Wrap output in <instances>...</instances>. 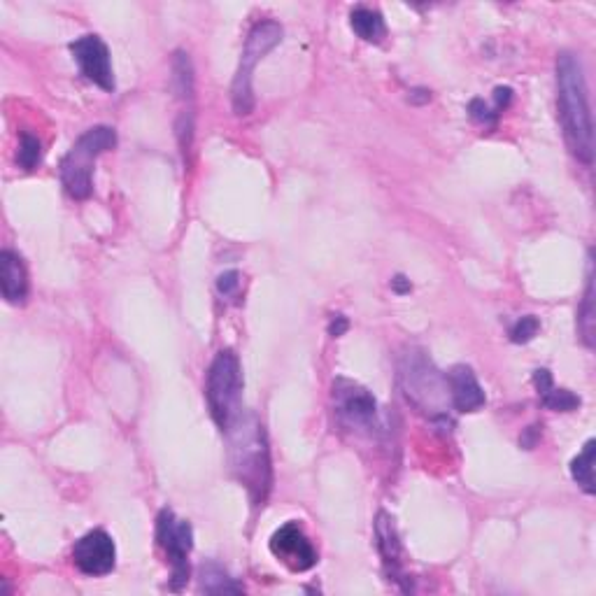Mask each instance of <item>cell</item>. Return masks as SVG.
<instances>
[{"label":"cell","instance_id":"cell-22","mask_svg":"<svg viewBox=\"0 0 596 596\" xmlns=\"http://www.w3.org/2000/svg\"><path fill=\"white\" fill-rule=\"evenodd\" d=\"M468 112H471L473 122L485 124V126H494L496 119H499V115H501V112L496 110V108H489V105L482 103L480 98H475V101H471V105H468Z\"/></svg>","mask_w":596,"mask_h":596},{"label":"cell","instance_id":"cell-6","mask_svg":"<svg viewBox=\"0 0 596 596\" xmlns=\"http://www.w3.org/2000/svg\"><path fill=\"white\" fill-rule=\"evenodd\" d=\"M208 406L217 427L226 431L243 415V368L233 350H222L208 371Z\"/></svg>","mask_w":596,"mask_h":596},{"label":"cell","instance_id":"cell-10","mask_svg":"<svg viewBox=\"0 0 596 596\" xmlns=\"http://www.w3.org/2000/svg\"><path fill=\"white\" fill-rule=\"evenodd\" d=\"M73 562L84 576H108L117 564L115 541L103 529L89 531L75 543Z\"/></svg>","mask_w":596,"mask_h":596},{"label":"cell","instance_id":"cell-18","mask_svg":"<svg viewBox=\"0 0 596 596\" xmlns=\"http://www.w3.org/2000/svg\"><path fill=\"white\" fill-rule=\"evenodd\" d=\"M201 590L208 594H226V592H243V585L226 576V571L217 564L203 566L201 571Z\"/></svg>","mask_w":596,"mask_h":596},{"label":"cell","instance_id":"cell-20","mask_svg":"<svg viewBox=\"0 0 596 596\" xmlns=\"http://www.w3.org/2000/svg\"><path fill=\"white\" fill-rule=\"evenodd\" d=\"M42 161V145L40 140L31 136V133H21L19 138V152H17V163L24 170H33Z\"/></svg>","mask_w":596,"mask_h":596},{"label":"cell","instance_id":"cell-23","mask_svg":"<svg viewBox=\"0 0 596 596\" xmlns=\"http://www.w3.org/2000/svg\"><path fill=\"white\" fill-rule=\"evenodd\" d=\"M240 287H243V278H240L238 271H226L217 278V292L224 298H233L238 296Z\"/></svg>","mask_w":596,"mask_h":596},{"label":"cell","instance_id":"cell-16","mask_svg":"<svg viewBox=\"0 0 596 596\" xmlns=\"http://www.w3.org/2000/svg\"><path fill=\"white\" fill-rule=\"evenodd\" d=\"M350 26L366 42H382L387 35L385 19H382L378 10H371V7H357V10H352Z\"/></svg>","mask_w":596,"mask_h":596},{"label":"cell","instance_id":"cell-7","mask_svg":"<svg viewBox=\"0 0 596 596\" xmlns=\"http://www.w3.org/2000/svg\"><path fill=\"white\" fill-rule=\"evenodd\" d=\"M282 35H285V31H282V26L273 19L254 24L250 35H247L243 56H240L238 73L233 77V84H231V103H233V112H236L238 117L250 115L254 110V91H252L254 68H257V63L264 59L268 52H273V49L280 45Z\"/></svg>","mask_w":596,"mask_h":596},{"label":"cell","instance_id":"cell-2","mask_svg":"<svg viewBox=\"0 0 596 596\" xmlns=\"http://www.w3.org/2000/svg\"><path fill=\"white\" fill-rule=\"evenodd\" d=\"M224 434L229 436L233 473H236L240 485L247 489L254 506H264L273 485L271 452H268L264 427H261L257 415L250 413L240 415Z\"/></svg>","mask_w":596,"mask_h":596},{"label":"cell","instance_id":"cell-17","mask_svg":"<svg viewBox=\"0 0 596 596\" xmlns=\"http://www.w3.org/2000/svg\"><path fill=\"white\" fill-rule=\"evenodd\" d=\"M594 454H596V441H594V438H590V441L585 443L583 452H580L578 457L571 461V478L578 482V487L583 489L585 494H594L596 492Z\"/></svg>","mask_w":596,"mask_h":596},{"label":"cell","instance_id":"cell-25","mask_svg":"<svg viewBox=\"0 0 596 596\" xmlns=\"http://www.w3.org/2000/svg\"><path fill=\"white\" fill-rule=\"evenodd\" d=\"M392 287L396 294H408L410 289H413V285H410V280L403 278V275H396V278L392 280Z\"/></svg>","mask_w":596,"mask_h":596},{"label":"cell","instance_id":"cell-5","mask_svg":"<svg viewBox=\"0 0 596 596\" xmlns=\"http://www.w3.org/2000/svg\"><path fill=\"white\" fill-rule=\"evenodd\" d=\"M117 145V133L110 126H94L84 131L61 161V182L68 196L84 201L94 191V163L101 154Z\"/></svg>","mask_w":596,"mask_h":596},{"label":"cell","instance_id":"cell-1","mask_svg":"<svg viewBox=\"0 0 596 596\" xmlns=\"http://www.w3.org/2000/svg\"><path fill=\"white\" fill-rule=\"evenodd\" d=\"M557 105L562 117L564 138L571 154L585 166H592L594 159V126L590 96L583 63L576 54L562 52L557 56Z\"/></svg>","mask_w":596,"mask_h":596},{"label":"cell","instance_id":"cell-19","mask_svg":"<svg viewBox=\"0 0 596 596\" xmlns=\"http://www.w3.org/2000/svg\"><path fill=\"white\" fill-rule=\"evenodd\" d=\"M578 329L580 336H583L587 347H594V285H592V275L587 280V289H585V298L583 305L578 310Z\"/></svg>","mask_w":596,"mask_h":596},{"label":"cell","instance_id":"cell-11","mask_svg":"<svg viewBox=\"0 0 596 596\" xmlns=\"http://www.w3.org/2000/svg\"><path fill=\"white\" fill-rule=\"evenodd\" d=\"M271 552L294 573L310 571L317 564V552L296 522H287L271 536Z\"/></svg>","mask_w":596,"mask_h":596},{"label":"cell","instance_id":"cell-14","mask_svg":"<svg viewBox=\"0 0 596 596\" xmlns=\"http://www.w3.org/2000/svg\"><path fill=\"white\" fill-rule=\"evenodd\" d=\"M534 385L545 408L557 410V413H571V410H576L580 406V396H576L564 387H555L552 373L548 368H538L534 373Z\"/></svg>","mask_w":596,"mask_h":596},{"label":"cell","instance_id":"cell-4","mask_svg":"<svg viewBox=\"0 0 596 596\" xmlns=\"http://www.w3.org/2000/svg\"><path fill=\"white\" fill-rule=\"evenodd\" d=\"M333 413L343 429L352 431L354 436L373 438L380 441L389 434L387 420L375 401V396L359 382L336 378L333 380Z\"/></svg>","mask_w":596,"mask_h":596},{"label":"cell","instance_id":"cell-9","mask_svg":"<svg viewBox=\"0 0 596 596\" xmlns=\"http://www.w3.org/2000/svg\"><path fill=\"white\" fill-rule=\"evenodd\" d=\"M70 52H73V59L89 82L98 84L103 91H115L110 49L98 35H82V38L70 42Z\"/></svg>","mask_w":596,"mask_h":596},{"label":"cell","instance_id":"cell-12","mask_svg":"<svg viewBox=\"0 0 596 596\" xmlns=\"http://www.w3.org/2000/svg\"><path fill=\"white\" fill-rule=\"evenodd\" d=\"M445 378L447 387H450V401L454 410H459V413H475V410L485 406V389L480 387L473 368L454 366Z\"/></svg>","mask_w":596,"mask_h":596},{"label":"cell","instance_id":"cell-21","mask_svg":"<svg viewBox=\"0 0 596 596\" xmlns=\"http://www.w3.org/2000/svg\"><path fill=\"white\" fill-rule=\"evenodd\" d=\"M538 329H541V322H538L534 315H527V317L517 319V322L513 324V329H510V340L517 345H527L536 338Z\"/></svg>","mask_w":596,"mask_h":596},{"label":"cell","instance_id":"cell-8","mask_svg":"<svg viewBox=\"0 0 596 596\" xmlns=\"http://www.w3.org/2000/svg\"><path fill=\"white\" fill-rule=\"evenodd\" d=\"M156 541H159L161 550L166 552L170 569H173V590L189 580V555L194 550V529L187 520H180L173 510L163 508L156 520Z\"/></svg>","mask_w":596,"mask_h":596},{"label":"cell","instance_id":"cell-24","mask_svg":"<svg viewBox=\"0 0 596 596\" xmlns=\"http://www.w3.org/2000/svg\"><path fill=\"white\" fill-rule=\"evenodd\" d=\"M347 329H350V322H347V317H343V315H333L331 317L329 333H331L333 338H340Z\"/></svg>","mask_w":596,"mask_h":596},{"label":"cell","instance_id":"cell-3","mask_svg":"<svg viewBox=\"0 0 596 596\" xmlns=\"http://www.w3.org/2000/svg\"><path fill=\"white\" fill-rule=\"evenodd\" d=\"M399 378H401V387L406 392L408 401L413 403L415 408H420L422 413H427L434 417V420H447L445 403L450 401V387H447V378H443L441 371L431 364V359H427V354L422 350H410L401 357V366H399ZM452 403V401H450Z\"/></svg>","mask_w":596,"mask_h":596},{"label":"cell","instance_id":"cell-15","mask_svg":"<svg viewBox=\"0 0 596 596\" xmlns=\"http://www.w3.org/2000/svg\"><path fill=\"white\" fill-rule=\"evenodd\" d=\"M375 538H378L380 555L389 566V573H392L396 580L401 566V543H399V534H396L394 520L387 513L378 515V522H375Z\"/></svg>","mask_w":596,"mask_h":596},{"label":"cell","instance_id":"cell-13","mask_svg":"<svg viewBox=\"0 0 596 596\" xmlns=\"http://www.w3.org/2000/svg\"><path fill=\"white\" fill-rule=\"evenodd\" d=\"M0 287L7 303H24L28 296V273L24 261L12 250L0 252Z\"/></svg>","mask_w":596,"mask_h":596}]
</instances>
